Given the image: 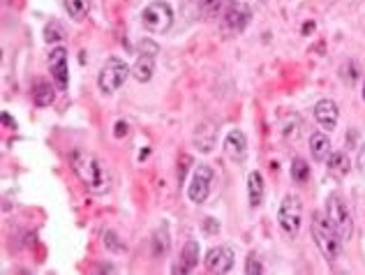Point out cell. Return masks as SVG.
Masks as SVG:
<instances>
[{"label":"cell","mask_w":365,"mask_h":275,"mask_svg":"<svg viewBox=\"0 0 365 275\" xmlns=\"http://www.w3.org/2000/svg\"><path fill=\"white\" fill-rule=\"evenodd\" d=\"M116 240H118V238H116V236L111 234V231H106V234H104V245L111 248L113 252H123V250H125V245H123V243H116Z\"/></svg>","instance_id":"26"},{"label":"cell","mask_w":365,"mask_h":275,"mask_svg":"<svg viewBox=\"0 0 365 275\" xmlns=\"http://www.w3.org/2000/svg\"><path fill=\"white\" fill-rule=\"evenodd\" d=\"M49 72H51L54 83L61 90L68 88L70 83V68H68V49L65 47H54L49 54Z\"/></svg>","instance_id":"8"},{"label":"cell","mask_w":365,"mask_h":275,"mask_svg":"<svg viewBox=\"0 0 365 275\" xmlns=\"http://www.w3.org/2000/svg\"><path fill=\"white\" fill-rule=\"evenodd\" d=\"M169 227H167V222L160 224L155 231V236H153V252L155 257H162V255H167L169 252Z\"/></svg>","instance_id":"20"},{"label":"cell","mask_w":365,"mask_h":275,"mask_svg":"<svg viewBox=\"0 0 365 275\" xmlns=\"http://www.w3.org/2000/svg\"><path fill=\"white\" fill-rule=\"evenodd\" d=\"M65 12L74 21H84L90 12V0H65Z\"/></svg>","instance_id":"19"},{"label":"cell","mask_w":365,"mask_h":275,"mask_svg":"<svg viewBox=\"0 0 365 275\" xmlns=\"http://www.w3.org/2000/svg\"><path fill=\"white\" fill-rule=\"evenodd\" d=\"M326 218L335 227L340 238H342V240L352 238V234H354V220H352L349 206H347L345 197L340 195V192H330L328 195V199H326Z\"/></svg>","instance_id":"3"},{"label":"cell","mask_w":365,"mask_h":275,"mask_svg":"<svg viewBox=\"0 0 365 275\" xmlns=\"http://www.w3.org/2000/svg\"><path fill=\"white\" fill-rule=\"evenodd\" d=\"M211 183H213V169L209 164H199L194 169L192 183L187 185V197L192 204H204L211 195Z\"/></svg>","instance_id":"7"},{"label":"cell","mask_w":365,"mask_h":275,"mask_svg":"<svg viewBox=\"0 0 365 275\" xmlns=\"http://www.w3.org/2000/svg\"><path fill=\"white\" fill-rule=\"evenodd\" d=\"M70 162H72V171L84 183L88 192L104 195L109 190V171H106L104 162L95 153L86 151V148H74Z\"/></svg>","instance_id":"1"},{"label":"cell","mask_w":365,"mask_h":275,"mask_svg":"<svg viewBox=\"0 0 365 275\" xmlns=\"http://www.w3.org/2000/svg\"><path fill=\"white\" fill-rule=\"evenodd\" d=\"M225 153L229 160L243 162L247 157V137L243 130H229V135L225 137Z\"/></svg>","instance_id":"10"},{"label":"cell","mask_w":365,"mask_h":275,"mask_svg":"<svg viewBox=\"0 0 365 275\" xmlns=\"http://www.w3.org/2000/svg\"><path fill=\"white\" fill-rule=\"evenodd\" d=\"M314 118L321 125L323 130H335L340 121V109L333 99H319L314 104Z\"/></svg>","instance_id":"11"},{"label":"cell","mask_w":365,"mask_h":275,"mask_svg":"<svg viewBox=\"0 0 365 275\" xmlns=\"http://www.w3.org/2000/svg\"><path fill=\"white\" fill-rule=\"evenodd\" d=\"M359 166H361V171H365V144L361 146V151H359Z\"/></svg>","instance_id":"29"},{"label":"cell","mask_w":365,"mask_h":275,"mask_svg":"<svg viewBox=\"0 0 365 275\" xmlns=\"http://www.w3.org/2000/svg\"><path fill=\"white\" fill-rule=\"evenodd\" d=\"M310 176V166L305 160H301V157H296V160L292 162V178L296 183H305Z\"/></svg>","instance_id":"23"},{"label":"cell","mask_w":365,"mask_h":275,"mask_svg":"<svg viewBox=\"0 0 365 275\" xmlns=\"http://www.w3.org/2000/svg\"><path fill=\"white\" fill-rule=\"evenodd\" d=\"M44 39L49 42V44L65 39V28L61 26V21H49L44 26Z\"/></svg>","instance_id":"22"},{"label":"cell","mask_w":365,"mask_h":275,"mask_svg":"<svg viewBox=\"0 0 365 275\" xmlns=\"http://www.w3.org/2000/svg\"><path fill=\"white\" fill-rule=\"evenodd\" d=\"M326 166L333 176H345V173L349 171V157H347L345 153H330L328 160H326Z\"/></svg>","instance_id":"21"},{"label":"cell","mask_w":365,"mask_h":275,"mask_svg":"<svg viewBox=\"0 0 365 275\" xmlns=\"http://www.w3.org/2000/svg\"><path fill=\"white\" fill-rule=\"evenodd\" d=\"M301 222H303V202L298 195H287L282 199L280 211H278V224L280 229L285 231L289 238L298 236L301 231Z\"/></svg>","instance_id":"4"},{"label":"cell","mask_w":365,"mask_h":275,"mask_svg":"<svg viewBox=\"0 0 365 275\" xmlns=\"http://www.w3.org/2000/svg\"><path fill=\"white\" fill-rule=\"evenodd\" d=\"M32 99H35L37 106H49L56 99V88L47 81H37L32 86Z\"/></svg>","instance_id":"18"},{"label":"cell","mask_w":365,"mask_h":275,"mask_svg":"<svg viewBox=\"0 0 365 275\" xmlns=\"http://www.w3.org/2000/svg\"><path fill=\"white\" fill-rule=\"evenodd\" d=\"M250 19H252L250 7L243 3H231L229 10L225 12V21L231 30H243L247 23H250Z\"/></svg>","instance_id":"12"},{"label":"cell","mask_w":365,"mask_h":275,"mask_svg":"<svg viewBox=\"0 0 365 275\" xmlns=\"http://www.w3.org/2000/svg\"><path fill=\"white\" fill-rule=\"evenodd\" d=\"M215 141H218V132H215L213 123H202L194 132V146L202 153H211L215 148Z\"/></svg>","instance_id":"13"},{"label":"cell","mask_w":365,"mask_h":275,"mask_svg":"<svg viewBox=\"0 0 365 275\" xmlns=\"http://www.w3.org/2000/svg\"><path fill=\"white\" fill-rule=\"evenodd\" d=\"M310 153L317 162H326L330 155V139L323 132H314L310 137Z\"/></svg>","instance_id":"17"},{"label":"cell","mask_w":365,"mask_h":275,"mask_svg":"<svg viewBox=\"0 0 365 275\" xmlns=\"http://www.w3.org/2000/svg\"><path fill=\"white\" fill-rule=\"evenodd\" d=\"M245 273L247 275H254V273H264V264L259 262V257L254 252L247 257V264H245Z\"/></svg>","instance_id":"25"},{"label":"cell","mask_w":365,"mask_h":275,"mask_svg":"<svg viewBox=\"0 0 365 275\" xmlns=\"http://www.w3.org/2000/svg\"><path fill=\"white\" fill-rule=\"evenodd\" d=\"M199 264V243L197 240H187L182 245V252H180V264L173 269V273H192Z\"/></svg>","instance_id":"15"},{"label":"cell","mask_w":365,"mask_h":275,"mask_svg":"<svg viewBox=\"0 0 365 275\" xmlns=\"http://www.w3.org/2000/svg\"><path fill=\"white\" fill-rule=\"evenodd\" d=\"M204 227H206V231H209V234H213V231H218V229H220V224H218V220L209 218V220H206Z\"/></svg>","instance_id":"27"},{"label":"cell","mask_w":365,"mask_h":275,"mask_svg":"<svg viewBox=\"0 0 365 275\" xmlns=\"http://www.w3.org/2000/svg\"><path fill=\"white\" fill-rule=\"evenodd\" d=\"M264 195H266V183L259 171H250L247 176V199H250V206L256 208L264 204Z\"/></svg>","instance_id":"16"},{"label":"cell","mask_w":365,"mask_h":275,"mask_svg":"<svg viewBox=\"0 0 365 275\" xmlns=\"http://www.w3.org/2000/svg\"><path fill=\"white\" fill-rule=\"evenodd\" d=\"M204 262H206V269H209L211 273L225 275V273H229L231 269H234L236 252L229 245H215V248L209 250V255H206Z\"/></svg>","instance_id":"9"},{"label":"cell","mask_w":365,"mask_h":275,"mask_svg":"<svg viewBox=\"0 0 365 275\" xmlns=\"http://www.w3.org/2000/svg\"><path fill=\"white\" fill-rule=\"evenodd\" d=\"M141 26L148 32H167L173 26V10L164 0H155V3L146 5L141 12Z\"/></svg>","instance_id":"6"},{"label":"cell","mask_w":365,"mask_h":275,"mask_svg":"<svg viewBox=\"0 0 365 275\" xmlns=\"http://www.w3.org/2000/svg\"><path fill=\"white\" fill-rule=\"evenodd\" d=\"M363 99H365V86H363Z\"/></svg>","instance_id":"31"},{"label":"cell","mask_w":365,"mask_h":275,"mask_svg":"<svg viewBox=\"0 0 365 275\" xmlns=\"http://www.w3.org/2000/svg\"><path fill=\"white\" fill-rule=\"evenodd\" d=\"M312 238L317 248L321 250V255L326 257L328 262H333L342 252V243L345 240L340 238L335 227L330 224L326 218V213H312Z\"/></svg>","instance_id":"2"},{"label":"cell","mask_w":365,"mask_h":275,"mask_svg":"<svg viewBox=\"0 0 365 275\" xmlns=\"http://www.w3.org/2000/svg\"><path fill=\"white\" fill-rule=\"evenodd\" d=\"M130 74H132V68H128V63H123L120 58H109L97 74V86L102 93L111 95L128 81Z\"/></svg>","instance_id":"5"},{"label":"cell","mask_w":365,"mask_h":275,"mask_svg":"<svg viewBox=\"0 0 365 275\" xmlns=\"http://www.w3.org/2000/svg\"><path fill=\"white\" fill-rule=\"evenodd\" d=\"M222 5H225V0H199V7L206 16H218Z\"/></svg>","instance_id":"24"},{"label":"cell","mask_w":365,"mask_h":275,"mask_svg":"<svg viewBox=\"0 0 365 275\" xmlns=\"http://www.w3.org/2000/svg\"><path fill=\"white\" fill-rule=\"evenodd\" d=\"M128 135V125L125 123H118V125H116V137H125Z\"/></svg>","instance_id":"28"},{"label":"cell","mask_w":365,"mask_h":275,"mask_svg":"<svg viewBox=\"0 0 365 275\" xmlns=\"http://www.w3.org/2000/svg\"><path fill=\"white\" fill-rule=\"evenodd\" d=\"M155 74V56L148 54H137V61L132 65V77L141 83H148Z\"/></svg>","instance_id":"14"},{"label":"cell","mask_w":365,"mask_h":275,"mask_svg":"<svg viewBox=\"0 0 365 275\" xmlns=\"http://www.w3.org/2000/svg\"><path fill=\"white\" fill-rule=\"evenodd\" d=\"M3 123H5V125H12V128L16 130V123L10 118V114H7V111H3Z\"/></svg>","instance_id":"30"}]
</instances>
